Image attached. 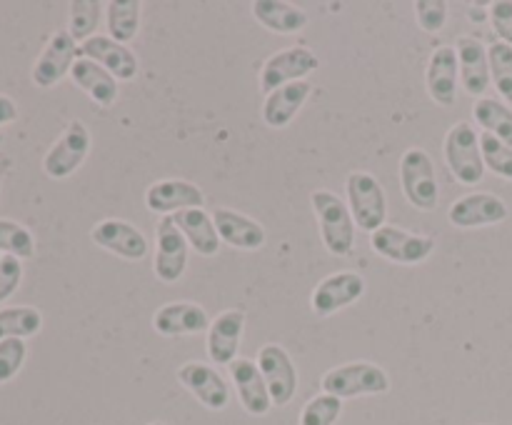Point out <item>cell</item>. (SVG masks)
I'll return each instance as SVG.
<instances>
[{
	"label": "cell",
	"instance_id": "cell-37",
	"mask_svg": "<svg viewBox=\"0 0 512 425\" xmlns=\"http://www.w3.org/2000/svg\"><path fill=\"white\" fill-rule=\"evenodd\" d=\"M415 23L423 33H440L448 23V3L445 0H420V3H415Z\"/></svg>",
	"mask_w": 512,
	"mask_h": 425
},
{
	"label": "cell",
	"instance_id": "cell-6",
	"mask_svg": "<svg viewBox=\"0 0 512 425\" xmlns=\"http://www.w3.org/2000/svg\"><path fill=\"white\" fill-rule=\"evenodd\" d=\"M370 248L380 255V258L390 260L398 265H418L433 255L435 238L423 233H410V230L398 228V225H388L375 230L370 235Z\"/></svg>",
	"mask_w": 512,
	"mask_h": 425
},
{
	"label": "cell",
	"instance_id": "cell-35",
	"mask_svg": "<svg viewBox=\"0 0 512 425\" xmlns=\"http://www.w3.org/2000/svg\"><path fill=\"white\" fill-rule=\"evenodd\" d=\"M340 413H343V400L335 398V395L320 393L305 403L298 425H335Z\"/></svg>",
	"mask_w": 512,
	"mask_h": 425
},
{
	"label": "cell",
	"instance_id": "cell-5",
	"mask_svg": "<svg viewBox=\"0 0 512 425\" xmlns=\"http://www.w3.org/2000/svg\"><path fill=\"white\" fill-rule=\"evenodd\" d=\"M400 188L413 208L435 210L440 200V183L435 163L423 148H408L400 158Z\"/></svg>",
	"mask_w": 512,
	"mask_h": 425
},
{
	"label": "cell",
	"instance_id": "cell-16",
	"mask_svg": "<svg viewBox=\"0 0 512 425\" xmlns=\"http://www.w3.org/2000/svg\"><path fill=\"white\" fill-rule=\"evenodd\" d=\"M205 193L200 185L183 178H165L145 190V208L158 215H175L180 210L203 208Z\"/></svg>",
	"mask_w": 512,
	"mask_h": 425
},
{
	"label": "cell",
	"instance_id": "cell-24",
	"mask_svg": "<svg viewBox=\"0 0 512 425\" xmlns=\"http://www.w3.org/2000/svg\"><path fill=\"white\" fill-rule=\"evenodd\" d=\"M310 93H313L310 80H298V83L283 85V88L265 95V103H263L265 125L280 130L285 128V125L293 123L295 115H298L300 110H303V105L308 103Z\"/></svg>",
	"mask_w": 512,
	"mask_h": 425
},
{
	"label": "cell",
	"instance_id": "cell-29",
	"mask_svg": "<svg viewBox=\"0 0 512 425\" xmlns=\"http://www.w3.org/2000/svg\"><path fill=\"white\" fill-rule=\"evenodd\" d=\"M473 118L478 120L485 133L512 145V108L505 100L490 98V95L478 98L473 103Z\"/></svg>",
	"mask_w": 512,
	"mask_h": 425
},
{
	"label": "cell",
	"instance_id": "cell-12",
	"mask_svg": "<svg viewBox=\"0 0 512 425\" xmlns=\"http://www.w3.org/2000/svg\"><path fill=\"white\" fill-rule=\"evenodd\" d=\"M510 208L500 195L480 190V193H468L455 200L448 210L450 225L460 230L485 228V225H498L508 220Z\"/></svg>",
	"mask_w": 512,
	"mask_h": 425
},
{
	"label": "cell",
	"instance_id": "cell-30",
	"mask_svg": "<svg viewBox=\"0 0 512 425\" xmlns=\"http://www.w3.org/2000/svg\"><path fill=\"white\" fill-rule=\"evenodd\" d=\"M103 0H73L68 5V33L75 43H85L93 35H98V25L105 15Z\"/></svg>",
	"mask_w": 512,
	"mask_h": 425
},
{
	"label": "cell",
	"instance_id": "cell-39",
	"mask_svg": "<svg viewBox=\"0 0 512 425\" xmlns=\"http://www.w3.org/2000/svg\"><path fill=\"white\" fill-rule=\"evenodd\" d=\"M490 25L500 43L512 45V0H495L490 3Z\"/></svg>",
	"mask_w": 512,
	"mask_h": 425
},
{
	"label": "cell",
	"instance_id": "cell-3",
	"mask_svg": "<svg viewBox=\"0 0 512 425\" xmlns=\"http://www.w3.org/2000/svg\"><path fill=\"white\" fill-rule=\"evenodd\" d=\"M445 163L450 173L465 188H473L485 178L483 150H480V135L468 120H460L448 130L443 143Z\"/></svg>",
	"mask_w": 512,
	"mask_h": 425
},
{
	"label": "cell",
	"instance_id": "cell-31",
	"mask_svg": "<svg viewBox=\"0 0 512 425\" xmlns=\"http://www.w3.org/2000/svg\"><path fill=\"white\" fill-rule=\"evenodd\" d=\"M43 328V313L33 305H13L0 310V340L33 338Z\"/></svg>",
	"mask_w": 512,
	"mask_h": 425
},
{
	"label": "cell",
	"instance_id": "cell-33",
	"mask_svg": "<svg viewBox=\"0 0 512 425\" xmlns=\"http://www.w3.org/2000/svg\"><path fill=\"white\" fill-rule=\"evenodd\" d=\"M0 253L13 255V258H33L35 253V238L25 225L15 223V220L0 218Z\"/></svg>",
	"mask_w": 512,
	"mask_h": 425
},
{
	"label": "cell",
	"instance_id": "cell-26",
	"mask_svg": "<svg viewBox=\"0 0 512 425\" xmlns=\"http://www.w3.org/2000/svg\"><path fill=\"white\" fill-rule=\"evenodd\" d=\"M173 223L178 225L180 233L185 235L190 248L195 250L203 258H213L220 250V235L215 230L213 215L205 213V208H193V210H180L173 215Z\"/></svg>",
	"mask_w": 512,
	"mask_h": 425
},
{
	"label": "cell",
	"instance_id": "cell-42",
	"mask_svg": "<svg viewBox=\"0 0 512 425\" xmlns=\"http://www.w3.org/2000/svg\"><path fill=\"white\" fill-rule=\"evenodd\" d=\"M0 258H3V255H0Z\"/></svg>",
	"mask_w": 512,
	"mask_h": 425
},
{
	"label": "cell",
	"instance_id": "cell-14",
	"mask_svg": "<svg viewBox=\"0 0 512 425\" xmlns=\"http://www.w3.org/2000/svg\"><path fill=\"white\" fill-rule=\"evenodd\" d=\"M178 380L208 410H225L230 405V385L218 368L200 360H188L178 368Z\"/></svg>",
	"mask_w": 512,
	"mask_h": 425
},
{
	"label": "cell",
	"instance_id": "cell-22",
	"mask_svg": "<svg viewBox=\"0 0 512 425\" xmlns=\"http://www.w3.org/2000/svg\"><path fill=\"white\" fill-rule=\"evenodd\" d=\"M228 373L233 378L235 390H238L240 405L248 410L250 415H268L273 408V400H270L268 385H265L263 373L258 368V360L253 358H235L228 365Z\"/></svg>",
	"mask_w": 512,
	"mask_h": 425
},
{
	"label": "cell",
	"instance_id": "cell-28",
	"mask_svg": "<svg viewBox=\"0 0 512 425\" xmlns=\"http://www.w3.org/2000/svg\"><path fill=\"white\" fill-rule=\"evenodd\" d=\"M140 15H143L140 0H110L105 5V25H108L110 38L123 45L138 38Z\"/></svg>",
	"mask_w": 512,
	"mask_h": 425
},
{
	"label": "cell",
	"instance_id": "cell-20",
	"mask_svg": "<svg viewBox=\"0 0 512 425\" xmlns=\"http://www.w3.org/2000/svg\"><path fill=\"white\" fill-rule=\"evenodd\" d=\"M153 328L163 338L208 333L210 315L203 305L190 303V300H175V303H165L155 310Z\"/></svg>",
	"mask_w": 512,
	"mask_h": 425
},
{
	"label": "cell",
	"instance_id": "cell-15",
	"mask_svg": "<svg viewBox=\"0 0 512 425\" xmlns=\"http://www.w3.org/2000/svg\"><path fill=\"white\" fill-rule=\"evenodd\" d=\"M90 240L125 260H143L148 255V238H145V233L138 225L128 223V220H100L90 230Z\"/></svg>",
	"mask_w": 512,
	"mask_h": 425
},
{
	"label": "cell",
	"instance_id": "cell-40",
	"mask_svg": "<svg viewBox=\"0 0 512 425\" xmlns=\"http://www.w3.org/2000/svg\"><path fill=\"white\" fill-rule=\"evenodd\" d=\"M18 120V105H15L13 98L0 93V125H8Z\"/></svg>",
	"mask_w": 512,
	"mask_h": 425
},
{
	"label": "cell",
	"instance_id": "cell-10",
	"mask_svg": "<svg viewBox=\"0 0 512 425\" xmlns=\"http://www.w3.org/2000/svg\"><path fill=\"white\" fill-rule=\"evenodd\" d=\"M258 368L263 373L265 385L273 405L283 408L298 393V368L288 350L278 343H265L258 350Z\"/></svg>",
	"mask_w": 512,
	"mask_h": 425
},
{
	"label": "cell",
	"instance_id": "cell-11",
	"mask_svg": "<svg viewBox=\"0 0 512 425\" xmlns=\"http://www.w3.org/2000/svg\"><path fill=\"white\" fill-rule=\"evenodd\" d=\"M78 58L80 45L75 43L73 35L68 30H55L48 43H45L43 53L35 60L33 73H30L33 75V83L43 90L55 88L65 75H70Z\"/></svg>",
	"mask_w": 512,
	"mask_h": 425
},
{
	"label": "cell",
	"instance_id": "cell-4",
	"mask_svg": "<svg viewBox=\"0 0 512 425\" xmlns=\"http://www.w3.org/2000/svg\"><path fill=\"white\" fill-rule=\"evenodd\" d=\"M345 193H348V208L353 213L355 225L363 233L373 235L375 230L383 228L385 218H388V198L373 173L353 170L345 180Z\"/></svg>",
	"mask_w": 512,
	"mask_h": 425
},
{
	"label": "cell",
	"instance_id": "cell-17",
	"mask_svg": "<svg viewBox=\"0 0 512 425\" xmlns=\"http://www.w3.org/2000/svg\"><path fill=\"white\" fill-rule=\"evenodd\" d=\"M425 83L433 103L440 108H453L458 100V83H460V65L458 50L453 45H440L433 50L425 70Z\"/></svg>",
	"mask_w": 512,
	"mask_h": 425
},
{
	"label": "cell",
	"instance_id": "cell-38",
	"mask_svg": "<svg viewBox=\"0 0 512 425\" xmlns=\"http://www.w3.org/2000/svg\"><path fill=\"white\" fill-rule=\"evenodd\" d=\"M20 280H23V263L13 255H3L0 258V305L18 290Z\"/></svg>",
	"mask_w": 512,
	"mask_h": 425
},
{
	"label": "cell",
	"instance_id": "cell-2",
	"mask_svg": "<svg viewBox=\"0 0 512 425\" xmlns=\"http://www.w3.org/2000/svg\"><path fill=\"white\" fill-rule=\"evenodd\" d=\"M323 393L335 398H358V395H385L390 390V375L370 360H350L335 365L320 380Z\"/></svg>",
	"mask_w": 512,
	"mask_h": 425
},
{
	"label": "cell",
	"instance_id": "cell-34",
	"mask_svg": "<svg viewBox=\"0 0 512 425\" xmlns=\"http://www.w3.org/2000/svg\"><path fill=\"white\" fill-rule=\"evenodd\" d=\"M480 150H483L485 170H493L503 180H512V145L490 133H480Z\"/></svg>",
	"mask_w": 512,
	"mask_h": 425
},
{
	"label": "cell",
	"instance_id": "cell-36",
	"mask_svg": "<svg viewBox=\"0 0 512 425\" xmlns=\"http://www.w3.org/2000/svg\"><path fill=\"white\" fill-rule=\"evenodd\" d=\"M28 358V345L23 338L0 340V385L13 380Z\"/></svg>",
	"mask_w": 512,
	"mask_h": 425
},
{
	"label": "cell",
	"instance_id": "cell-1",
	"mask_svg": "<svg viewBox=\"0 0 512 425\" xmlns=\"http://www.w3.org/2000/svg\"><path fill=\"white\" fill-rule=\"evenodd\" d=\"M310 205H313V213L318 218L320 238H323L325 250L330 255H345L353 253L355 248V220L353 213L348 208V200H343L340 195H335L333 190H313L310 193Z\"/></svg>",
	"mask_w": 512,
	"mask_h": 425
},
{
	"label": "cell",
	"instance_id": "cell-8",
	"mask_svg": "<svg viewBox=\"0 0 512 425\" xmlns=\"http://www.w3.org/2000/svg\"><path fill=\"white\" fill-rule=\"evenodd\" d=\"M320 68V58L305 45H290V48L278 50L270 55L260 70V90L270 95L273 90L283 88V85L298 83V80H308L310 73Z\"/></svg>",
	"mask_w": 512,
	"mask_h": 425
},
{
	"label": "cell",
	"instance_id": "cell-23",
	"mask_svg": "<svg viewBox=\"0 0 512 425\" xmlns=\"http://www.w3.org/2000/svg\"><path fill=\"white\" fill-rule=\"evenodd\" d=\"M213 223L220 235V243L235 250H258L263 248L265 238H268L263 223L233 208H215Z\"/></svg>",
	"mask_w": 512,
	"mask_h": 425
},
{
	"label": "cell",
	"instance_id": "cell-7",
	"mask_svg": "<svg viewBox=\"0 0 512 425\" xmlns=\"http://www.w3.org/2000/svg\"><path fill=\"white\" fill-rule=\"evenodd\" d=\"M90 130L83 120H70L68 128L63 130L58 140L50 145L43 158V173L53 180H65L85 163L90 153Z\"/></svg>",
	"mask_w": 512,
	"mask_h": 425
},
{
	"label": "cell",
	"instance_id": "cell-18",
	"mask_svg": "<svg viewBox=\"0 0 512 425\" xmlns=\"http://www.w3.org/2000/svg\"><path fill=\"white\" fill-rule=\"evenodd\" d=\"M455 50H458L460 85H463V90L468 95H473L475 100L485 98L488 88L493 85L485 43L480 38H473V35H460Z\"/></svg>",
	"mask_w": 512,
	"mask_h": 425
},
{
	"label": "cell",
	"instance_id": "cell-41",
	"mask_svg": "<svg viewBox=\"0 0 512 425\" xmlns=\"http://www.w3.org/2000/svg\"><path fill=\"white\" fill-rule=\"evenodd\" d=\"M150 425H165V423H150Z\"/></svg>",
	"mask_w": 512,
	"mask_h": 425
},
{
	"label": "cell",
	"instance_id": "cell-32",
	"mask_svg": "<svg viewBox=\"0 0 512 425\" xmlns=\"http://www.w3.org/2000/svg\"><path fill=\"white\" fill-rule=\"evenodd\" d=\"M488 58H490V78H493V85L498 88L500 98L510 105L512 103V45L495 40L493 45H488Z\"/></svg>",
	"mask_w": 512,
	"mask_h": 425
},
{
	"label": "cell",
	"instance_id": "cell-19",
	"mask_svg": "<svg viewBox=\"0 0 512 425\" xmlns=\"http://www.w3.org/2000/svg\"><path fill=\"white\" fill-rule=\"evenodd\" d=\"M80 55L83 58L95 60L98 65H103L115 80H135L138 78V55L128 48V45L118 43L110 35H93L90 40L80 43Z\"/></svg>",
	"mask_w": 512,
	"mask_h": 425
},
{
	"label": "cell",
	"instance_id": "cell-21",
	"mask_svg": "<svg viewBox=\"0 0 512 425\" xmlns=\"http://www.w3.org/2000/svg\"><path fill=\"white\" fill-rule=\"evenodd\" d=\"M245 333V313L238 308L223 310L218 318L210 320L208 328V355L215 365L228 368L235 358H240V343Z\"/></svg>",
	"mask_w": 512,
	"mask_h": 425
},
{
	"label": "cell",
	"instance_id": "cell-13",
	"mask_svg": "<svg viewBox=\"0 0 512 425\" xmlns=\"http://www.w3.org/2000/svg\"><path fill=\"white\" fill-rule=\"evenodd\" d=\"M365 293V278L355 270H340V273L328 275L320 280L310 293V305L318 315L328 318V315L340 313L348 305L358 303Z\"/></svg>",
	"mask_w": 512,
	"mask_h": 425
},
{
	"label": "cell",
	"instance_id": "cell-9",
	"mask_svg": "<svg viewBox=\"0 0 512 425\" xmlns=\"http://www.w3.org/2000/svg\"><path fill=\"white\" fill-rule=\"evenodd\" d=\"M188 255L190 245L178 230V225L173 223V215L160 218L158 225H155V278L165 285L178 283L185 275V268H188Z\"/></svg>",
	"mask_w": 512,
	"mask_h": 425
},
{
	"label": "cell",
	"instance_id": "cell-27",
	"mask_svg": "<svg viewBox=\"0 0 512 425\" xmlns=\"http://www.w3.org/2000/svg\"><path fill=\"white\" fill-rule=\"evenodd\" d=\"M250 10H253L255 20L270 33L295 35L308 25V13L285 0H255Z\"/></svg>",
	"mask_w": 512,
	"mask_h": 425
},
{
	"label": "cell",
	"instance_id": "cell-25",
	"mask_svg": "<svg viewBox=\"0 0 512 425\" xmlns=\"http://www.w3.org/2000/svg\"><path fill=\"white\" fill-rule=\"evenodd\" d=\"M70 80H73L83 93H88V98L93 100L95 105H100V108H113L115 100H118V80H115L103 65L95 63V60L80 55V58L75 60L73 70H70Z\"/></svg>",
	"mask_w": 512,
	"mask_h": 425
}]
</instances>
